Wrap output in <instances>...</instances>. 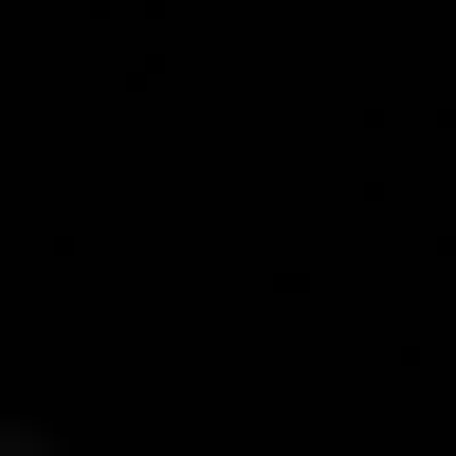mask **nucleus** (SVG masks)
Returning <instances> with one entry per match:
<instances>
[{
  "instance_id": "1",
  "label": "nucleus",
  "mask_w": 456,
  "mask_h": 456,
  "mask_svg": "<svg viewBox=\"0 0 456 456\" xmlns=\"http://www.w3.org/2000/svg\"><path fill=\"white\" fill-rule=\"evenodd\" d=\"M0 456H55V438H19V420H0Z\"/></svg>"
}]
</instances>
